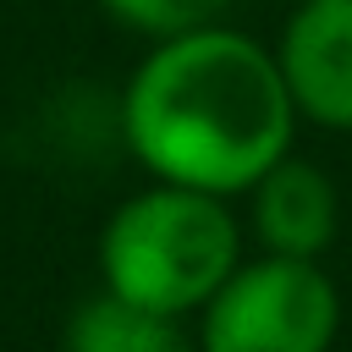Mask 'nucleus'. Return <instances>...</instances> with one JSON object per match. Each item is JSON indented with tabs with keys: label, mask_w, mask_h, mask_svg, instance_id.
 <instances>
[{
	"label": "nucleus",
	"mask_w": 352,
	"mask_h": 352,
	"mask_svg": "<svg viewBox=\"0 0 352 352\" xmlns=\"http://www.w3.org/2000/svg\"><path fill=\"white\" fill-rule=\"evenodd\" d=\"M297 110L275 50L242 28L160 38L121 94V138L154 182L192 192H248L292 154Z\"/></svg>",
	"instance_id": "obj_1"
},
{
	"label": "nucleus",
	"mask_w": 352,
	"mask_h": 352,
	"mask_svg": "<svg viewBox=\"0 0 352 352\" xmlns=\"http://www.w3.org/2000/svg\"><path fill=\"white\" fill-rule=\"evenodd\" d=\"M236 264H242V231L226 198L170 182H154L126 204H116V214L99 231L104 292L176 319L204 308Z\"/></svg>",
	"instance_id": "obj_2"
},
{
	"label": "nucleus",
	"mask_w": 352,
	"mask_h": 352,
	"mask_svg": "<svg viewBox=\"0 0 352 352\" xmlns=\"http://www.w3.org/2000/svg\"><path fill=\"white\" fill-rule=\"evenodd\" d=\"M198 314V352H330L341 292L319 258L264 253L236 264Z\"/></svg>",
	"instance_id": "obj_3"
},
{
	"label": "nucleus",
	"mask_w": 352,
	"mask_h": 352,
	"mask_svg": "<svg viewBox=\"0 0 352 352\" xmlns=\"http://www.w3.org/2000/svg\"><path fill=\"white\" fill-rule=\"evenodd\" d=\"M297 121L352 132V0H297L275 44Z\"/></svg>",
	"instance_id": "obj_4"
},
{
	"label": "nucleus",
	"mask_w": 352,
	"mask_h": 352,
	"mask_svg": "<svg viewBox=\"0 0 352 352\" xmlns=\"http://www.w3.org/2000/svg\"><path fill=\"white\" fill-rule=\"evenodd\" d=\"M253 236L264 242V253H280V258H319L330 242H336V226H341V192L336 182L308 165V160H275L253 187Z\"/></svg>",
	"instance_id": "obj_5"
},
{
	"label": "nucleus",
	"mask_w": 352,
	"mask_h": 352,
	"mask_svg": "<svg viewBox=\"0 0 352 352\" xmlns=\"http://www.w3.org/2000/svg\"><path fill=\"white\" fill-rule=\"evenodd\" d=\"M60 352H192L176 314H154L116 292H94L72 308Z\"/></svg>",
	"instance_id": "obj_6"
},
{
	"label": "nucleus",
	"mask_w": 352,
	"mask_h": 352,
	"mask_svg": "<svg viewBox=\"0 0 352 352\" xmlns=\"http://www.w3.org/2000/svg\"><path fill=\"white\" fill-rule=\"evenodd\" d=\"M121 28L143 33V38H176V33H198V28H214L226 22V11L236 0H99Z\"/></svg>",
	"instance_id": "obj_7"
}]
</instances>
